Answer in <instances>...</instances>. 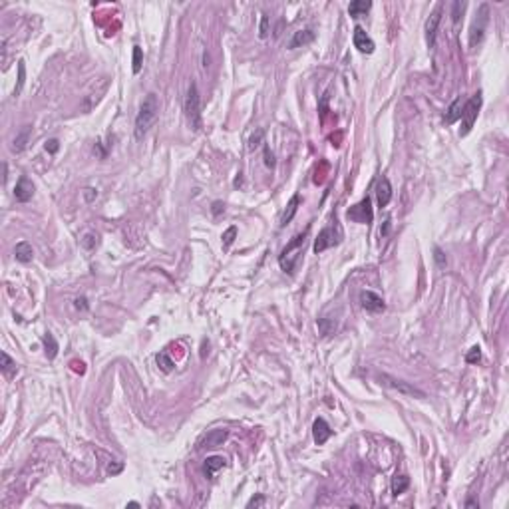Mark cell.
<instances>
[{"label": "cell", "instance_id": "1", "mask_svg": "<svg viewBox=\"0 0 509 509\" xmlns=\"http://www.w3.org/2000/svg\"><path fill=\"white\" fill-rule=\"evenodd\" d=\"M157 113H159V102H157V96L155 94H147L139 106V112L135 115V127H133V133H135V139H143L147 135V131L151 129V125L155 123L157 119Z\"/></svg>", "mask_w": 509, "mask_h": 509}, {"label": "cell", "instance_id": "2", "mask_svg": "<svg viewBox=\"0 0 509 509\" xmlns=\"http://www.w3.org/2000/svg\"><path fill=\"white\" fill-rule=\"evenodd\" d=\"M306 235H308V227H306L300 235H296V237L284 247L283 253L279 255V265H281V269H283L284 273H288V275L294 273V269H296V265H298V261H300V257H302V251H304Z\"/></svg>", "mask_w": 509, "mask_h": 509}, {"label": "cell", "instance_id": "3", "mask_svg": "<svg viewBox=\"0 0 509 509\" xmlns=\"http://www.w3.org/2000/svg\"><path fill=\"white\" fill-rule=\"evenodd\" d=\"M183 110H185V117H187L191 129L199 131V129H201V100H199V90H197V84H195V82L189 84Z\"/></svg>", "mask_w": 509, "mask_h": 509}, {"label": "cell", "instance_id": "4", "mask_svg": "<svg viewBox=\"0 0 509 509\" xmlns=\"http://www.w3.org/2000/svg\"><path fill=\"white\" fill-rule=\"evenodd\" d=\"M487 24H489V4L483 2V4H479L477 14H475L471 28H469V48H477L483 42Z\"/></svg>", "mask_w": 509, "mask_h": 509}, {"label": "cell", "instance_id": "5", "mask_svg": "<svg viewBox=\"0 0 509 509\" xmlns=\"http://www.w3.org/2000/svg\"><path fill=\"white\" fill-rule=\"evenodd\" d=\"M481 104H483V98H481V92H477V94H473L465 104H463V108H461V127H459V135L461 137H465L469 131H471V127H473V123H475V119H477V113L481 110Z\"/></svg>", "mask_w": 509, "mask_h": 509}, {"label": "cell", "instance_id": "6", "mask_svg": "<svg viewBox=\"0 0 509 509\" xmlns=\"http://www.w3.org/2000/svg\"><path fill=\"white\" fill-rule=\"evenodd\" d=\"M378 380H380L382 384H386L388 388L398 390V392H402V394H406V396L426 398V392H424V390H420V388L412 386V384H410V382H406V380H398V378L388 376V374H380V376H378Z\"/></svg>", "mask_w": 509, "mask_h": 509}, {"label": "cell", "instance_id": "7", "mask_svg": "<svg viewBox=\"0 0 509 509\" xmlns=\"http://www.w3.org/2000/svg\"><path fill=\"white\" fill-rule=\"evenodd\" d=\"M340 237H342V233H340V229H332V227H324L320 233H318V237H316V241H314V253L316 255H320L322 251H326V249H330V247H334V245H338L340 243Z\"/></svg>", "mask_w": 509, "mask_h": 509}, {"label": "cell", "instance_id": "8", "mask_svg": "<svg viewBox=\"0 0 509 509\" xmlns=\"http://www.w3.org/2000/svg\"><path fill=\"white\" fill-rule=\"evenodd\" d=\"M346 215H348V219L354 221V223H370L372 217H374L372 207H370V197H366V199H362L358 205L350 207Z\"/></svg>", "mask_w": 509, "mask_h": 509}, {"label": "cell", "instance_id": "9", "mask_svg": "<svg viewBox=\"0 0 509 509\" xmlns=\"http://www.w3.org/2000/svg\"><path fill=\"white\" fill-rule=\"evenodd\" d=\"M360 304L364 310L372 312V314H378L386 308V302L384 298L378 294V292H372V290H362L360 292Z\"/></svg>", "mask_w": 509, "mask_h": 509}, {"label": "cell", "instance_id": "10", "mask_svg": "<svg viewBox=\"0 0 509 509\" xmlns=\"http://www.w3.org/2000/svg\"><path fill=\"white\" fill-rule=\"evenodd\" d=\"M442 12H444V6H436V10L430 14L428 22H426V42L430 48L436 46V34H438V26L442 22Z\"/></svg>", "mask_w": 509, "mask_h": 509}, {"label": "cell", "instance_id": "11", "mask_svg": "<svg viewBox=\"0 0 509 509\" xmlns=\"http://www.w3.org/2000/svg\"><path fill=\"white\" fill-rule=\"evenodd\" d=\"M352 42H354V48H358V52L362 54H372L374 52V40L364 32L362 26H356L354 28V34H352Z\"/></svg>", "mask_w": 509, "mask_h": 509}, {"label": "cell", "instance_id": "12", "mask_svg": "<svg viewBox=\"0 0 509 509\" xmlns=\"http://www.w3.org/2000/svg\"><path fill=\"white\" fill-rule=\"evenodd\" d=\"M32 195H34V183H32L26 175H22V177L18 179L16 187H14V197H16L20 203H28V201L32 199Z\"/></svg>", "mask_w": 509, "mask_h": 509}, {"label": "cell", "instance_id": "13", "mask_svg": "<svg viewBox=\"0 0 509 509\" xmlns=\"http://www.w3.org/2000/svg\"><path fill=\"white\" fill-rule=\"evenodd\" d=\"M332 436V430L330 426L326 424L324 418H316L314 424H312V438H314V444L316 446H322L328 442V438Z\"/></svg>", "mask_w": 509, "mask_h": 509}, {"label": "cell", "instance_id": "14", "mask_svg": "<svg viewBox=\"0 0 509 509\" xmlns=\"http://www.w3.org/2000/svg\"><path fill=\"white\" fill-rule=\"evenodd\" d=\"M227 430H211L201 442H199V448L201 450H213V448H219L223 446V442L227 440Z\"/></svg>", "mask_w": 509, "mask_h": 509}, {"label": "cell", "instance_id": "15", "mask_svg": "<svg viewBox=\"0 0 509 509\" xmlns=\"http://www.w3.org/2000/svg\"><path fill=\"white\" fill-rule=\"evenodd\" d=\"M314 30L312 28H304V30H298V32H294V36H292V40H290V44H288V48L290 50H294V48H300V46H306V44H310L312 40H314Z\"/></svg>", "mask_w": 509, "mask_h": 509}, {"label": "cell", "instance_id": "16", "mask_svg": "<svg viewBox=\"0 0 509 509\" xmlns=\"http://www.w3.org/2000/svg\"><path fill=\"white\" fill-rule=\"evenodd\" d=\"M376 197H378V205H380V207H386V205L390 203V199H392V185H390V181H388L386 177H382V179L378 181Z\"/></svg>", "mask_w": 509, "mask_h": 509}, {"label": "cell", "instance_id": "17", "mask_svg": "<svg viewBox=\"0 0 509 509\" xmlns=\"http://www.w3.org/2000/svg\"><path fill=\"white\" fill-rule=\"evenodd\" d=\"M14 257H16V261H20V263H30L32 257H34L32 245L26 243V241H20V243L14 247Z\"/></svg>", "mask_w": 509, "mask_h": 509}, {"label": "cell", "instance_id": "18", "mask_svg": "<svg viewBox=\"0 0 509 509\" xmlns=\"http://www.w3.org/2000/svg\"><path fill=\"white\" fill-rule=\"evenodd\" d=\"M227 465V459L223 455H211V457H207L205 459V473H207V477H213L219 469H223Z\"/></svg>", "mask_w": 509, "mask_h": 509}, {"label": "cell", "instance_id": "19", "mask_svg": "<svg viewBox=\"0 0 509 509\" xmlns=\"http://www.w3.org/2000/svg\"><path fill=\"white\" fill-rule=\"evenodd\" d=\"M370 8H372V2H368V0H354V2H350V6H348V14H350L352 18H358V16L366 14Z\"/></svg>", "mask_w": 509, "mask_h": 509}, {"label": "cell", "instance_id": "20", "mask_svg": "<svg viewBox=\"0 0 509 509\" xmlns=\"http://www.w3.org/2000/svg\"><path fill=\"white\" fill-rule=\"evenodd\" d=\"M316 324H318V330H320L324 336H330V334H334V332L338 330V320H332V318H328V316H320V318L316 320Z\"/></svg>", "mask_w": 509, "mask_h": 509}, {"label": "cell", "instance_id": "21", "mask_svg": "<svg viewBox=\"0 0 509 509\" xmlns=\"http://www.w3.org/2000/svg\"><path fill=\"white\" fill-rule=\"evenodd\" d=\"M298 205H300V197H298V195H292V199H290V201H288V205H286V211H284L283 219H281V227H286L290 221H292V217H294V213H296Z\"/></svg>", "mask_w": 509, "mask_h": 509}, {"label": "cell", "instance_id": "22", "mask_svg": "<svg viewBox=\"0 0 509 509\" xmlns=\"http://www.w3.org/2000/svg\"><path fill=\"white\" fill-rule=\"evenodd\" d=\"M410 487V477L408 475H394L392 477V485H390V489H392V495H402L406 489Z\"/></svg>", "mask_w": 509, "mask_h": 509}, {"label": "cell", "instance_id": "23", "mask_svg": "<svg viewBox=\"0 0 509 509\" xmlns=\"http://www.w3.org/2000/svg\"><path fill=\"white\" fill-rule=\"evenodd\" d=\"M461 98H455L452 104H450V108H448V112H446V121L448 123H455L459 117H461Z\"/></svg>", "mask_w": 509, "mask_h": 509}, {"label": "cell", "instance_id": "24", "mask_svg": "<svg viewBox=\"0 0 509 509\" xmlns=\"http://www.w3.org/2000/svg\"><path fill=\"white\" fill-rule=\"evenodd\" d=\"M30 125H26L18 135H16V139H14V143H12V149L16 151V153H20L24 147H26V143H28V137H30Z\"/></svg>", "mask_w": 509, "mask_h": 509}, {"label": "cell", "instance_id": "25", "mask_svg": "<svg viewBox=\"0 0 509 509\" xmlns=\"http://www.w3.org/2000/svg\"><path fill=\"white\" fill-rule=\"evenodd\" d=\"M42 342H44V346H46V356H48L50 360H54V358H56V354H58L56 338H54L50 332H46V334H44V338H42Z\"/></svg>", "mask_w": 509, "mask_h": 509}, {"label": "cell", "instance_id": "26", "mask_svg": "<svg viewBox=\"0 0 509 509\" xmlns=\"http://www.w3.org/2000/svg\"><path fill=\"white\" fill-rule=\"evenodd\" d=\"M24 82H26V62L18 60V82H16V88H14V96H20V92L24 88Z\"/></svg>", "mask_w": 509, "mask_h": 509}, {"label": "cell", "instance_id": "27", "mask_svg": "<svg viewBox=\"0 0 509 509\" xmlns=\"http://www.w3.org/2000/svg\"><path fill=\"white\" fill-rule=\"evenodd\" d=\"M0 362H2V364H0V366H2V372H4L6 376H12V374L16 372V362H14L6 352L0 354Z\"/></svg>", "mask_w": 509, "mask_h": 509}, {"label": "cell", "instance_id": "28", "mask_svg": "<svg viewBox=\"0 0 509 509\" xmlns=\"http://www.w3.org/2000/svg\"><path fill=\"white\" fill-rule=\"evenodd\" d=\"M155 360H157V366H159L163 372H171L173 366H175V362L167 356V352H159V354L155 356Z\"/></svg>", "mask_w": 509, "mask_h": 509}, {"label": "cell", "instance_id": "29", "mask_svg": "<svg viewBox=\"0 0 509 509\" xmlns=\"http://www.w3.org/2000/svg\"><path fill=\"white\" fill-rule=\"evenodd\" d=\"M141 66H143V52H141L139 46H133V66H131L133 74H139Z\"/></svg>", "mask_w": 509, "mask_h": 509}, {"label": "cell", "instance_id": "30", "mask_svg": "<svg viewBox=\"0 0 509 509\" xmlns=\"http://www.w3.org/2000/svg\"><path fill=\"white\" fill-rule=\"evenodd\" d=\"M463 10H465V2L455 0V2L452 4V22L453 24H457V22H459V18H461Z\"/></svg>", "mask_w": 509, "mask_h": 509}, {"label": "cell", "instance_id": "31", "mask_svg": "<svg viewBox=\"0 0 509 509\" xmlns=\"http://www.w3.org/2000/svg\"><path fill=\"white\" fill-rule=\"evenodd\" d=\"M263 137H265V129H257V131L251 135V139H249V149L259 147V145L263 143Z\"/></svg>", "mask_w": 509, "mask_h": 509}, {"label": "cell", "instance_id": "32", "mask_svg": "<svg viewBox=\"0 0 509 509\" xmlns=\"http://www.w3.org/2000/svg\"><path fill=\"white\" fill-rule=\"evenodd\" d=\"M263 155H265V165H267L269 169H275L277 159H275V153L271 151V147H269V145H265V147H263Z\"/></svg>", "mask_w": 509, "mask_h": 509}, {"label": "cell", "instance_id": "33", "mask_svg": "<svg viewBox=\"0 0 509 509\" xmlns=\"http://www.w3.org/2000/svg\"><path fill=\"white\" fill-rule=\"evenodd\" d=\"M235 237H237V227H229L225 233H223V249H229V247L233 245Z\"/></svg>", "mask_w": 509, "mask_h": 509}, {"label": "cell", "instance_id": "34", "mask_svg": "<svg viewBox=\"0 0 509 509\" xmlns=\"http://www.w3.org/2000/svg\"><path fill=\"white\" fill-rule=\"evenodd\" d=\"M96 245H98V235H94V233H88V235H84V239H82V247H84V249L92 251Z\"/></svg>", "mask_w": 509, "mask_h": 509}, {"label": "cell", "instance_id": "35", "mask_svg": "<svg viewBox=\"0 0 509 509\" xmlns=\"http://www.w3.org/2000/svg\"><path fill=\"white\" fill-rule=\"evenodd\" d=\"M479 360H481V348H479V346H473V348L467 352L465 362H469V364H477Z\"/></svg>", "mask_w": 509, "mask_h": 509}, {"label": "cell", "instance_id": "36", "mask_svg": "<svg viewBox=\"0 0 509 509\" xmlns=\"http://www.w3.org/2000/svg\"><path fill=\"white\" fill-rule=\"evenodd\" d=\"M269 36V16L261 14V26H259V38H267Z\"/></svg>", "mask_w": 509, "mask_h": 509}, {"label": "cell", "instance_id": "37", "mask_svg": "<svg viewBox=\"0 0 509 509\" xmlns=\"http://www.w3.org/2000/svg\"><path fill=\"white\" fill-rule=\"evenodd\" d=\"M434 259H436V263L440 265V267H446V257H444V253H442V249H434Z\"/></svg>", "mask_w": 509, "mask_h": 509}, {"label": "cell", "instance_id": "38", "mask_svg": "<svg viewBox=\"0 0 509 509\" xmlns=\"http://www.w3.org/2000/svg\"><path fill=\"white\" fill-rule=\"evenodd\" d=\"M263 505H265V495H257L247 503V507H263Z\"/></svg>", "mask_w": 509, "mask_h": 509}, {"label": "cell", "instance_id": "39", "mask_svg": "<svg viewBox=\"0 0 509 509\" xmlns=\"http://www.w3.org/2000/svg\"><path fill=\"white\" fill-rule=\"evenodd\" d=\"M58 147H60L58 139H48V141H46V151H50V153H56Z\"/></svg>", "mask_w": 509, "mask_h": 509}, {"label": "cell", "instance_id": "40", "mask_svg": "<svg viewBox=\"0 0 509 509\" xmlns=\"http://www.w3.org/2000/svg\"><path fill=\"white\" fill-rule=\"evenodd\" d=\"M74 306H76L78 310H88V302H86L84 296H82V298H76V300H74Z\"/></svg>", "mask_w": 509, "mask_h": 509}, {"label": "cell", "instance_id": "41", "mask_svg": "<svg viewBox=\"0 0 509 509\" xmlns=\"http://www.w3.org/2000/svg\"><path fill=\"white\" fill-rule=\"evenodd\" d=\"M223 209H225V205H223L221 201H215V203H213V215H219Z\"/></svg>", "mask_w": 509, "mask_h": 509}, {"label": "cell", "instance_id": "42", "mask_svg": "<svg viewBox=\"0 0 509 509\" xmlns=\"http://www.w3.org/2000/svg\"><path fill=\"white\" fill-rule=\"evenodd\" d=\"M72 366H74V370H76V372L84 374V364H82V362H76V360H74V362H72Z\"/></svg>", "mask_w": 509, "mask_h": 509}, {"label": "cell", "instance_id": "43", "mask_svg": "<svg viewBox=\"0 0 509 509\" xmlns=\"http://www.w3.org/2000/svg\"><path fill=\"white\" fill-rule=\"evenodd\" d=\"M94 195H98L94 189H86V197H88V201H92V199H94Z\"/></svg>", "mask_w": 509, "mask_h": 509}, {"label": "cell", "instance_id": "44", "mask_svg": "<svg viewBox=\"0 0 509 509\" xmlns=\"http://www.w3.org/2000/svg\"><path fill=\"white\" fill-rule=\"evenodd\" d=\"M465 505H467V507H479V503H475V501H467Z\"/></svg>", "mask_w": 509, "mask_h": 509}]
</instances>
